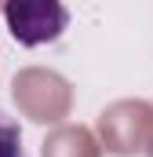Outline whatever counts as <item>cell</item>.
<instances>
[{
    "instance_id": "6da1fadb",
    "label": "cell",
    "mask_w": 153,
    "mask_h": 157,
    "mask_svg": "<svg viewBox=\"0 0 153 157\" xmlns=\"http://www.w3.org/2000/svg\"><path fill=\"white\" fill-rule=\"evenodd\" d=\"M4 22L22 48H40L66 33L69 11L62 0H4Z\"/></svg>"
},
{
    "instance_id": "7a4b0ae2",
    "label": "cell",
    "mask_w": 153,
    "mask_h": 157,
    "mask_svg": "<svg viewBox=\"0 0 153 157\" xmlns=\"http://www.w3.org/2000/svg\"><path fill=\"white\" fill-rule=\"evenodd\" d=\"M0 157H26V150H22V128L4 110H0Z\"/></svg>"
}]
</instances>
